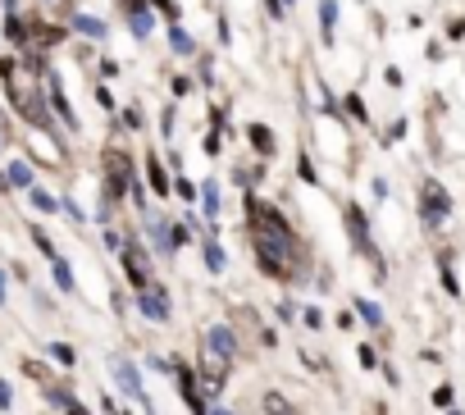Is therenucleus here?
Here are the masks:
<instances>
[{
  "mask_svg": "<svg viewBox=\"0 0 465 415\" xmlns=\"http://www.w3.org/2000/svg\"><path fill=\"white\" fill-rule=\"evenodd\" d=\"M69 415H87V406H78V402H69Z\"/></svg>",
  "mask_w": 465,
  "mask_h": 415,
  "instance_id": "bb28decb",
  "label": "nucleus"
},
{
  "mask_svg": "<svg viewBox=\"0 0 465 415\" xmlns=\"http://www.w3.org/2000/svg\"><path fill=\"white\" fill-rule=\"evenodd\" d=\"M333 19H337V0H319V23H324V42H333Z\"/></svg>",
  "mask_w": 465,
  "mask_h": 415,
  "instance_id": "f8f14e48",
  "label": "nucleus"
},
{
  "mask_svg": "<svg viewBox=\"0 0 465 415\" xmlns=\"http://www.w3.org/2000/svg\"><path fill=\"white\" fill-rule=\"evenodd\" d=\"M251 146H260V155H274V137H270V128H251Z\"/></svg>",
  "mask_w": 465,
  "mask_h": 415,
  "instance_id": "dca6fc26",
  "label": "nucleus"
},
{
  "mask_svg": "<svg viewBox=\"0 0 465 415\" xmlns=\"http://www.w3.org/2000/svg\"><path fill=\"white\" fill-rule=\"evenodd\" d=\"M105 169H109V174H105V197L114 201L123 192V183H128V160H123V155H109Z\"/></svg>",
  "mask_w": 465,
  "mask_h": 415,
  "instance_id": "0eeeda50",
  "label": "nucleus"
},
{
  "mask_svg": "<svg viewBox=\"0 0 465 415\" xmlns=\"http://www.w3.org/2000/svg\"><path fill=\"white\" fill-rule=\"evenodd\" d=\"M132 14V37H146V33H151V10H141V5H137V10H128Z\"/></svg>",
  "mask_w": 465,
  "mask_h": 415,
  "instance_id": "ddd939ff",
  "label": "nucleus"
},
{
  "mask_svg": "<svg viewBox=\"0 0 465 415\" xmlns=\"http://www.w3.org/2000/svg\"><path fill=\"white\" fill-rule=\"evenodd\" d=\"M0 187H5V178H0Z\"/></svg>",
  "mask_w": 465,
  "mask_h": 415,
  "instance_id": "473e14b6",
  "label": "nucleus"
},
{
  "mask_svg": "<svg viewBox=\"0 0 465 415\" xmlns=\"http://www.w3.org/2000/svg\"><path fill=\"white\" fill-rule=\"evenodd\" d=\"M178 397H183V402L192 406L196 415H206V402H201V383H196V374L187 370V365L178 370Z\"/></svg>",
  "mask_w": 465,
  "mask_h": 415,
  "instance_id": "423d86ee",
  "label": "nucleus"
},
{
  "mask_svg": "<svg viewBox=\"0 0 465 415\" xmlns=\"http://www.w3.org/2000/svg\"><path fill=\"white\" fill-rule=\"evenodd\" d=\"M5 183L33 187V164H28V160H10V164H5Z\"/></svg>",
  "mask_w": 465,
  "mask_h": 415,
  "instance_id": "1a4fd4ad",
  "label": "nucleus"
},
{
  "mask_svg": "<svg viewBox=\"0 0 465 415\" xmlns=\"http://www.w3.org/2000/svg\"><path fill=\"white\" fill-rule=\"evenodd\" d=\"M356 310H360V315H365V324H379V306H374V301H356Z\"/></svg>",
  "mask_w": 465,
  "mask_h": 415,
  "instance_id": "b1692460",
  "label": "nucleus"
},
{
  "mask_svg": "<svg viewBox=\"0 0 465 415\" xmlns=\"http://www.w3.org/2000/svg\"><path fill=\"white\" fill-rule=\"evenodd\" d=\"M73 28H78L82 37H105V23H100V19H91V14H78V19H73Z\"/></svg>",
  "mask_w": 465,
  "mask_h": 415,
  "instance_id": "9b49d317",
  "label": "nucleus"
},
{
  "mask_svg": "<svg viewBox=\"0 0 465 415\" xmlns=\"http://www.w3.org/2000/svg\"><path fill=\"white\" fill-rule=\"evenodd\" d=\"M123 270H128V279L141 288H151V261H146V251L141 247H123Z\"/></svg>",
  "mask_w": 465,
  "mask_h": 415,
  "instance_id": "39448f33",
  "label": "nucleus"
},
{
  "mask_svg": "<svg viewBox=\"0 0 465 415\" xmlns=\"http://www.w3.org/2000/svg\"><path fill=\"white\" fill-rule=\"evenodd\" d=\"M137 306H141V315H146V319H155V324H164V319L173 315V306H169V292H164L160 283L141 288V292H137Z\"/></svg>",
  "mask_w": 465,
  "mask_h": 415,
  "instance_id": "f03ea898",
  "label": "nucleus"
},
{
  "mask_svg": "<svg viewBox=\"0 0 465 415\" xmlns=\"http://www.w3.org/2000/svg\"><path fill=\"white\" fill-rule=\"evenodd\" d=\"M201 210H206L210 219L219 215V187H215V183H206V187H201Z\"/></svg>",
  "mask_w": 465,
  "mask_h": 415,
  "instance_id": "4468645a",
  "label": "nucleus"
},
{
  "mask_svg": "<svg viewBox=\"0 0 465 415\" xmlns=\"http://www.w3.org/2000/svg\"><path fill=\"white\" fill-rule=\"evenodd\" d=\"M169 42H173V51H178V55H192V51H196V46H192V37H187L183 28H173V33H169Z\"/></svg>",
  "mask_w": 465,
  "mask_h": 415,
  "instance_id": "a211bd4d",
  "label": "nucleus"
},
{
  "mask_svg": "<svg viewBox=\"0 0 465 415\" xmlns=\"http://www.w3.org/2000/svg\"><path fill=\"white\" fill-rule=\"evenodd\" d=\"M206 415H228V411H206Z\"/></svg>",
  "mask_w": 465,
  "mask_h": 415,
  "instance_id": "c756f323",
  "label": "nucleus"
},
{
  "mask_svg": "<svg viewBox=\"0 0 465 415\" xmlns=\"http://www.w3.org/2000/svg\"><path fill=\"white\" fill-rule=\"evenodd\" d=\"M424 215H429V224H438V219H447V192L443 187H424Z\"/></svg>",
  "mask_w": 465,
  "mask_h": 415,
  "instance_id": "6e6552de",
  "label": "nucleus"
},
{
  "mask_svg": "<svg viewBox=\"0 0 465 415\" xmlns=\"http://www.w3.org/2000/svg\"><path fill=\"white\" fill-rule=\"evenodd\" d=\"M5 5H14V0H5Z\"/></svg>",
  "mask_w": 465,
  "mask_h": 415,
  "instance_id": "2f4dec72",
  "label": "nucleus"
},
{
  "mask_svg": "<svg viewBox=\"0 0 465 415\" xmlns=\"http://www.w3.org/2000/svg\"><path fill=\"white\" fill-rule=\"evenodd\" d=\"M206 265H210V270H215V274H219V270H224V265H228V261H224V251H219L215 242H206Z\"/></svg>",
  "mask_w": 465,
  "mask_h": 415,
  "instance_id": "aec40b11",
  "label": "nucleus"
},
{
  "mask_svg": "<svg viewBox=\"0 0 465 415\" xmlns=\"http://www.w3.org/2000/svg\"><path fill=\"white\" fill-rule=\"evenodd\" d=\"M206 347H210V356H219L224 365L238 356V338H233V328L228 324H210L206 328Z\"/></svg>",
  "mask_w": 465,
  "mask_h": 415,
  "instance_id": "20e7f679",
  "label": "nucleus"
},
{
  "mask_svg": "<svg viewBox=\"0 0 465 415\" xmlns=\"http://www.w3.org/2000/svg\"><path fill=\"white\" fill-rule=\"evenodd\" d=\"M0 406H10V383L0 379Z\"/></svg>",
  "mask_w": 465,
  "mask_h": 415,
  "instance_id": "a878e982",
  "label": "nucleus"
},
{
  "mask_svg": "<svg viewBox=\"0 0 465 415\" xmlns=\"http://www.w3.org/2000/svg\"><path fill=\"white\" fill-rule=\"evenodd\" d=\"M247 219H251V247H256V261L270 279H288L297 261V238L288 229V219L279 215L274 206L251 197L247 201Z\"/></svg>",
  "mask_w": 465,
  "mask_h": 415,
  "instance_id": "f257e3e1",
  "label": "nucleus"
},
{
  "mask_svg": "<svg viewBox=\"0 0 465 415\" xmlns=\"http://www.w3.org/2000/svg\"><path fill=\"white\" fill-rule=\"evenodd\" d=\"M155 5H160V10H164V14H173V0H155Z\"/></svg>",
  "mask_w": 465,
  "mask_h": 415,
  "instance_id": "cd10ccee",
  "label": "nucleus"
},
{
  "mask_svg": "<svg viewBox=\"0 0 465 415\" xmlns=\"http://www.w3.org/2000/svg\"><path fill=\"white\" fill-rule=\"evenodd\" d=\"M265 415H297V411H292L288 402H283L279 393H265Z\"/></svg>",
  "mask_w": 465,
  "mask_h": 415,
  "instance_id": "2eb2a0df",
  "label": "nucleus"
},
{
  "mask_svg": "<svg viewBox=\"0 0 465 415\" xmlns=\"http://www.w3.org/2000/svg\"><path fill=\"white\" fill-rule=\"evenodd\" d=\"M109 374L119 379V388L132 397V402H146V388H141V379H137V365H132V361H123V356H109Z\"/></svg>",
  "mask_w": 465,
  "mask_h": 415,
  "instance_id": "7ed1b4c3",
  "label": "nucleus"
},
{
  "mask_svg": "<svg viewBox=\"0 0 465 415\" xmlns=\"http://www.w3.org/2000/svg\"><path fill=\"white\" fill-rule=\"evenodd\" d=\"M279 5H283V0H279Z\"/></svg>",
  "mask_w": 465,
  "mask_h": 415,
  "instance_id": "72a5a7b5",
  "label": "nucleus"
},
{
  "mask_svg": "<svg viewBox=\"0 0 465 415\" xmlns=\"http://www.w3.org/2000/svg\"><path fill=\"white\" fill-rule=\"evenodd\" d=\"M51 356H55L60 365H73V356H78V351L69 347V342H55V347H51Z\"/></svg>",
  "mask_w": 465,
  "mask_h": 415,
  "instance_id": "4be33fe9",
  "label": "nucleus"
},
{
  "mask_svg": "<svg viewBox=\"0 0 465 415\" xmlns=\"http://www.w3.org/2000/svg\"><path fill=\"white\" fill-rule=\"evenodd\" d=\"M55 283L64 288V292H69V288H73V270H69L64 261H55Z\"/></svg>",
  "mask_w": 465,
  "mask_h": 415,
  "instance_id": "412c9836",
  "label": "nucleus"
},
{
  "mask_svg": "<svg viewBox=\"0 0 465 415\" xmlns=\"http://www.w3.org/2000/svg\"><path fill=\"white\" fill-rule=\"evenodd\" d=\"M5 33H10L14 42H23V37H28V28H23V19H14V14H10V19H5Z\"/></svg>",
  "mask_w": 465,
  "mask_h": 415,
  "instance_id": "393cba45",
  "label": "nucleus"
},
{
  "mask_svg": "<svg viewBox=\"0 0 465 415\" xmlns=\"http://www.w3.org/2000/svg\"><path fill=\"white\" fill-rule=\"evenodd\" d=\"M60 37H64L60 28H33V42H37V46H55Z\"/></svg>",
  "mask_w": 465,
  "mask_h": 415,
  "instance_id": "6ab92c4d",
  "label": "nucleus"
},
{
  "mask_svg": "<svg viewBox=\"0 0 465 415\" xmlns=\"http://www.w3.org/2000/svg\"><path fill=\"white\" fill-rule=\"evenodd\" d=\"M346 229H351V238H356V247H360V251H369V256H374V247H369V229L360 224V215H356V210H346Z\"/></svg>",
  "mask_w": 465,
  "mask_h": 415,
  "instance_id": "9d476101",
  "label": "nucleus"
},
{
  "mask_svg": "<svg viewBox=\"0 0 465 415\" xmlns=\"http://www.w3.org/2000/svg\"><path fill=\"white\" fill-rule=\"evenodd\" d=\"M0 142H5V132H0Z\"/></svg>",
  "mask_w": 465,
  "mask_h": 415,
  "instance_id": "7c9ffc66",
  "label": "nucleus"
},
{
  "mask_svg": "<svg viewBox=\"0 0 465 415\" xmlns=\"http://www.w3.org/2000/svg\"><path fill=\"white\" fill-rule=\"evenodd\" d=\"M0 301H5V270H0Z\"/></svg>",
  "mask_w": 465,
  "mask_h": 415,
  "instance_id": "c85d7f7f",
  "label": "nucleus"
},
{
  "mask_svg": "<svg viewBox=\"0 0 465 415\" xmlns=\"http://www.w3.org/2000/svg\"><path fill=\"white\" fill-rule=\"evenodd\" d=\"M33 206L42 210V215H55V210H60V206H55V197H51V192H42V187H33Z\"/></svg>",
  "mask_w": 465,
  "mask_h": 415,
  "instance_id": "f3484780",
  "label": "nucleus"
},
{
  "mask_svg": "<svg viewBox=\"0 0 465 415\" xmlns=\"http://www.w3.org/2000/svg\"><path fill=\"white\" fill-rule=\"evenodd\" d=\"M146 174H151L155 192H169V183H164V174H160V164H155V160H146Z\"/></svg>",
  "mask_w": 465,
  "mask_h": 415,
  "instance_id": "5701e85b",
  "label": "nucleus"
}]
</instances>
